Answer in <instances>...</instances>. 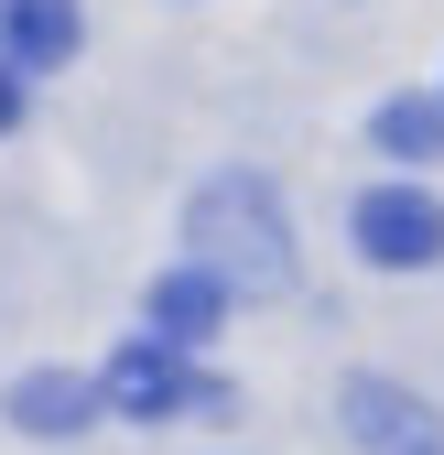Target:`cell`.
I'll return each mask as SVG.
<instances>
[{"label": "cell", "mask_w": 444, "mask_h": 455, "mask_svg": "<svg viewBox=\"0 0 444 455\" xmlns=\"http://www.w3.org/2000/svg\"><path fill=\"white\" fill-rule=\"evenodd\" d=\"M98 412V379H76V369H33L22 390H12V423L22 434H76Z\"/></svg>", "instance_id": "obj_7"}, {"label": "cell", "mask_w": 444, "mask_h": 455, "mask_svg": "<svg viewBox=\"0 0 444 455\" xmlns=\"http://www.w3.org/2000/svg\"><path fill=\"white\" fill-rule=\"evenodd\" d=\"M347 423H358L369 455H444V423L412 402V390H391V379H358L347 390Z\"/></svg>", "instance_id": "obj_4"}, {"label": "cell", "mask_w": 444, "mask_h": 455, "mask_svg": "<svg viewBox=\"0 0 444 455\" xmlns=\"http://www.w3.org/2000/svg\"><path fill=\"white\" fill-rule=\"evenodd\" d=\"M217 315H228V282L217 271H163L152 282V347H206Z\"/></svg>", "instance_id": "obj_5"}, {"label": "cell", "mask_w": 444, "mask_h": 455, "mask_svg": "<svg viewBox=\"0 0 444 455\" xmlns=\"http://www.w3.org/2000/svg\"><path fill=\"white\" fill-rule=\"evenodd\" d=\"M195 217H206V250H228L217 282H239V271L250 282H282V239H271V196L260 185H217Z\"/></svg>", "instance_id": "obj_2"}, {"label": "cell", "mask_w": 444, "mask_h": 455, "mask_svg": "<svg viewBox=\"0 0 444 455\" xmlns=\"http://www.w3.org/2000/svg\"><path fill=\"white\" fill-rule=\"evenodd\" d=\"M98 402H108V412H131V423H163V412L206 402V390L185 379V358H174V347H152V336H141V347H120V358H108Z\"/></svg>", "instance_id": "obj_3"}, {"label": "cell", "mask_w": 444, "mask_h": 455, "mask_svg": "<svg viewBox=\"0 0 444 455\" xmlns=\"http://www.w3.org/2000/svg\"><path fill=\"white\" fill-rule=\"evenodd\" d=\"M358 250H369L379 271H423V260H444V206H433L423 185H379V196H358Z\"/></svg>", "instance_id": "obj_1"}, {"label": "cell", "mask_w": 444, "mask_h": 455, "mask_svg": "<svg viewBox=\"0 0 444 455\" xmlns=\"http://www.w3.org/2000/svg\"><path fill=\"white\" fill-rule=\"evenodd\" d=\"M379 152L433 163V152H444V98H391V108H379Z\"/></svg>", "instance_id": "obj_8"}, {"label": "cell", "mask_w": 444, "mask_h": 455, "mask_svg": "<svg viewBox=\"0 0 444 455\" xmlns=\"http://www.w3.org/2000/svg\"><path fill=\"white\" fill-rule=\"evenodd\" d=\"M12 120H22V76L0 66V131H12Z\"/></svg>", "instance_id": "obj_9"}, {"label": "cell", "mask_w": 444, "mask_h": 455, "mask_svg": "<svg viewBox=\"0 0 444 455\" xmlns=\"http://www.w3.org/2000/svg\"><path fill=\"white\" fill-rule=\"evenodd\" d=\"M76 0H0V54L12 66H66L76 54Z\"/></svg>", "instance_id": "obj_6"}]
</instances>
